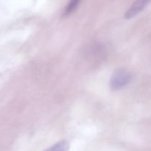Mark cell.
Here are the masks:
<instances>
[{
  "label": "cell",
  "instance_id": "1",
  "mask_svg": "<svg viewBox=\"0 0 151 151\" xmlns=\"http://www.w3.org/2000/svg\"><path fill=\"white\" fill-rule=\"evenodd\" d=\"M132 80V75L124 69L116 70L110 78V87L112 90L122 89L127 86Z\"/></svg>",
  "mask_w": 151,
  "mask_h": 151
},
{
  "label": "cell",
  "instance_id": "4",
  "mask_svg": "<svg viewBox=\"0 0 151 151\" xmlns=\"http://www.w3.org/2000/svg\"><path fill=\"white\" fill-rule=\"evenodd\" d=\"M80 2L81 0H70L68 5H67L65 11H64L63 16L68 17V16L73 14L76 10V8H78L79 5L80 4Z\"/></svg>",
  "mask_w": 151,
  "mask_h": 151
},
{
  "label": "cell",
  "instance_id": "2",
  "mask_svg": "<svg viewBox=\"0 0 151 151\" xmlns=\"http://www.w3.org/2000/svg\"><path fill=\"white\" fill-rule=\"evenodd\" d=\"M150 2L151 0H136L125 13V15H124L125 19H129L136 17L138 14H140L145 9V8Z\"/></svg>",
  "mask_w": 151,
  "mask_h": 151
},
{
  "label": "cell",
  "instance_id": "3",
  "mask_svg": "<svg viewBox=\"0 0 151 151\" xmlns=\"http://www.w3.org/2000/svg\"><path fill=\"white\" fill-rule=\"evenodd\" d=\"M69 148V143L66 140H62L56 142V144L47 148L44 151H68Z\"/></svg>",
  "mask_w": 151,
  "mask_h": 151
}]
</instances>
